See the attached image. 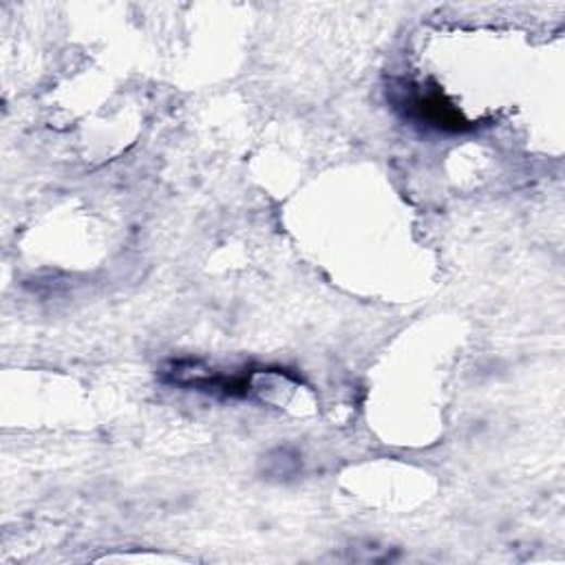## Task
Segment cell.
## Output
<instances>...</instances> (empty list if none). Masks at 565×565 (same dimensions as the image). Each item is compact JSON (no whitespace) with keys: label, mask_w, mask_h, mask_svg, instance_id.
<instances>
[{"label":"cell","mask_w":565,"mask_h":565,"mask_svg":"<svg viewBox=\"0 0 565 565\" xmlns=\"http://www.w3.org/2000/svg\"><path fill=\"white\" fill-rule=\"evenodd\" d=\"M409 109L419 117L422 122H427L436 128L444 130H468V122L462 120L460 111L444 100L442 93H419L415 91L413 98L409 100Z\"/></svg>","instance_id":"cell-1"}]
</instances>
